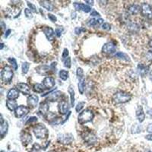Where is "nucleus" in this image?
Instances as JSON below:
<instances>
[{
    "mask_svg": "<svg viewBox=\"0 0 152 152\" xmlns=\"http://www.w3.org/2000/svg\"><path fill=\"white\" fill-rule=\"evenodd\" d=\"M29 111H30V109L27 106H18L17 109L15 110V115L17 118H21L24 116L27 115L29 113Z\"/></svg>",
    "mask_w": 152,
    "mask_h": 152,
    "instance_id": "1a4fd4ad",
    "label": "nucleus"
},
{
    "mask_svg": "<svg viewBox=\"0 0 152 152\" xmlns=\"http://www.w3.org/2000/svg\"><path fill=\"white\" fill-rule=\"evenodd\" d=\"M68 56H69V50H68L67 49H64L63 53H62V57L63 58V59H66V58H68L67 57Z\"/></svg>",
    "mask_w": 152,
    "mask_h": 152,
    "instance_id": "09e8293b",
    "label": "nucleus"
},
{
    "mask_svg": "<svg viewBox=\"0 0 152 152\" xmlns=\"http://www.w3.org/2000/svg\"><path fill=\"white\" fill-rule=\"evenodd\" d=\"M6 106L11 111L15 110L17 109V102L15 100H8L6 101Z\"/></svg>",
    "mask_w": 152,
    "mask_h": 152,
    "instance_id": "393cba45",
    "label": "nucleus"
},
{
    "mask_svg": "<svg viewBox=\"0 0 152 152\" xmlns=\"http://www.w3.org/2000/svg\"><path fill=\"white\" fill-rule=\"evenodd\" d=\"M8 62L11 63L12 65V68H13L14 70H17L18 69V64H17V61L15 58H9L8 59Z\"/></svg>",
    "mask_w": 152,
    "mask_h": 152,
    "instance_id": "c9c22d12",
    "label": "nucleus"
},
{
    "mask_svg": "<svg viewBox=\"0 0 152 152\" xmlns=\"http://www.w3.org/2000/svg\"><path fill=\"white\" fill-rule=\"evenodd\" d=\"M63 32V28L62 27H56L55 30V34H56V37H61V34Z\"/></svg>",
    "mask_w": 152,
    "mask_h": 152,
    "instance_id": "a19ab883",
    "label": "nucleus"
},
{
    "mask_svg": "<svg viewBox=\"0 0 152 152\" xmlns=\"http://www.w3.org/2000/svg\"><path fill=\"white\" fill-rule=\"evenodd\" d=\"M145 57H146L147 60L150 62H152V50H148V52L145 54Z\"/></svg>",
    "mask_w": 152,
    "mask_h": 152,
    "instance_id": "c03bdc74",
    "label": "nucleus"
},
{
    "mask_svg": "<svg viewBox=\"0 0 152 152\" xmlns=\"http://www.w3.org/2000/svg\"><path fill=\"white\" fill-rule=\"evenodd\" d=\"M86 2H88L89 5H91V6L94 4V1H86Z\"/></svg>",
    "mask_w": 152,
    "mask_h": 152,
    "instance_id": "6e6d98bb",
    "label": "nucleus"
},
{
    "mask_svg": "<svg viewBox=\"0 0 152 152\" xmlns=\"http://www.w3.org/2000/svg\"><path fill=\"white\" fill-rule=\"evenodd\" d=\"M39 98L36 95H31L27 99V105L31 108H35L37 106Z\"/></svg>",
    "mask_w": 152,
    "mask_h": 152,
    "instance_id": "9b49d317",
    "label": "nucleus"
},
{
    "mask_svg": "<svg viewBox=\"0 0 152 152\" xmlns=\"http://www.w3.org/2000/svg\"><path fill=\"white\" fill-rule=\"evenodd\" d=\"M55 84H56L55 80L52 77H46L43 79V85L44 88L47 89H50L53 88Z\"/></svg>",
    "mask_w": 152,
    "mask_h": 152,
    "instance_id": "a211bd4d",
    "label": "nucleus"
},
{
    "mask_svg": "<svg viewBox=\"0 0 152 152\" xmlns=\"http://www.w3.org/2000/svg\"><path fill=\"white\" fill-rule=\"evenodd\" d=\"M48 18H49V19L52 21V22H56V20H57V18H56V16L53 15H52V14H48Z\"/></svg>",
    "mask_w": 152,
    "mask_h": 152,
    "instance_id": "de8ad7c7",
    "label": "nucleus"
},
{
    "mask_svg": "<svg viewBox=\"0 0 152 152\" xmlns=\"http://www.w3.org/2000/svg\"><path fill=\"white\" fill-rule=\"evenodd\" d=\"M116 50V44L113 41L108 42L103 46L102 52L106 54H112L115 52Z\"/></svg>",
    "mask_w": 152,
    "mask_h": 152,
    "instance_id": "6e6552de",
    "label": "nucleus"
},
{
    "mask_svg": "<svg viewBox=\"0 0 152 152\" xmlns=\"http://www.w3.org/2000/svg\"><path fill=\"white\" fill-rule=\"evenodd\" d=\"M85 102H84V101H81V102H79L78 104H77L76 107H75V110H76V112L79 113V112L82 110L83 107L85 106Z\"/></svg>",
    "mask_w": 152,
    "mask_h": 152,
    "instance_id": "e433bc0d",
    "label": "nucleus"
},
{
    "mask_svg": "<svg viewBox=\"0 0 152 152\" xmlns=\"http://www.w3.org/2000/svg\"><path fill=\"white\" fill-rule=\"evenodd\" d=\"M90 15H91V16H100V14H99L97 12H96V11H95V10H94V11H92V12H91V13H90Z\"/></svg>",
    "mask_w": 152,
    "mask_h": 152,
    "instance_id": "8fccbe9b",
    "label": "nucleus"
},
{
    "mask_svg": "<svg viewBox=\"0 0 152 152\" xmlns=\"http://www.w3.org/2000/svg\"><path fill=\"white\" fill-rule=\"evenodd\" d=\"M59 76L62 80L66 81L69 78V72L66 70H60V72H59Z\"/></svg>",
    "mask_w": 152,
    "mask_h": 152,
    "instance_id": "2f4dec72",
    "label": "nucleus"
},
{
    "mask_svg": "<svg viewBox=\"0 0 152 152\" xmlns=\"http://www.w3.org/2000/svg\"><path fill=\"white\" fill-rule=\"evenodd\" d=\"M102 29L104 31H110L111 29V25L109 23H104L102 25Z\"/></svg>",
    "mask_w": 152,
    "mask_h": 152,
    "instance_id": "49530a36",
    "label": "nucleus"
},
{
    "mask_svg": "<svg viewBox=\"0 0 152 152\" xmlns=\"http://www.w3.org/2000/svg\"><path fill=\"white\" fill-rule=\"evenodd\" d=\"M149 78H150V79L152 81V71H151L150 74H149Z\"/></svg>",
    "mask_w": 152,
    "mask_h": 152,
    "instance_id": "4d7b16f0",
    "label": "nucleus"
},
{
    "mask_svg": "<svg viewBox=\"0 0 152 152\" xmlns=\"http://www.w3.org/2000/svg\"><path fill=\"white\" fill-rule=\"evenodd\" d=\"M3 46H4V44H3V43H1V47H0V49H1V50H2V49H3Z\"/></svg>",
    "mask_w": 152,
    "mask_h": 152,
    "instance_id": "bf43d9fd",
    "label": "nucleus"
},
{
    "mask_svg": "<svg viewBox=\"0 0 152 152\" xmlns=\"http://www.w3.org/2000/svg\"><path fill=\"white\" fill-rule=\"evenodd\" d=\"M43 33H44L46 39H47L49 41H53L54 37H55V33H54V31L53 30L52 27H44L43 29Z\"/></svg>",
    "mask_w": 152,
    "mask_h": 152,
    "instance_id": "4468645a",
    "label": "nucleus"
},
{
    "mask_svg": "<svg viewBox=\"0 0 152 152\" xmlns=\"http://www.w3.org/2000/svg\"><path fill=\"white\" fill-rule=\"evenodd\" d=\"M114 57L119 58V59H120V60H125V61H130L129 56H128L126 53H123V52L116 53V54H114Z\"/></svg>",
    "mask_w": 152,
    "mask_h": 152,
    "instance_id": "c756f323",
    "label": "nucleus"
},
{
    "mask_svg": "<svg viewBox=\"0 0 152 152\" xmlns=\"http://www.w3.org/2000/svg\"><path fill=\"white\" fill-rule=\"evenodd\" d=\"M147 131H148V132L152 133V123H151L148 125V128H147Z\"/></svg>",
    "mask_w": 152,
    "mask_h": 152,
    "instance_id": "3c124183",
    "label": "nucleus"
},
{
    "mask_svg": "<svg viewBox=\"0 0 152 152\" xmlns=\"http://www.w3.org/2000/svg\"><path fill=\"white\" fill-rule=\"evenodd\" d=\"M14 73L12 70V68L9 66H6L3 68L1 72V77L3 82L5 83H10L12 80Z\"/></svg>",
    "mask_w": 152,
    "mask_h": 152,
    "instance_id": "20e7f679",
    "label": "nucleus"
},
{
    "mask_svg": "<svg viewBox=\"0 0 152 152\" xmlns=\"http://www.w3.org/2000/svg\"><path fill=\"white\" fill-rule=\"evenodd\" d=\"M76 74H77V76L80 79L83 78V75H84V71L81 68H78L77 71H76Z\"/></svg>",
    "mask_w": 152,
    "mask_h": 152,
    "instance_id": "79ce46f5",
    "label": "nucleus"
},
{
    "mask_svg": "<svg viewBox=\"0 0 152 152\" xmlns=\"http://www.w3.org/2000/svg\"><path fill=\"white\" fill-rule=\"evenodd\" d=\"M141 13L148 19H151L152 18V8L151 6L148 3H142L141 6Z\"/></svg>",
    "mask_w": 152,
    "mask_h": 152,
    "instance_id": "39448f33",
    "label": "nucleus"
},
{
    "mask_svg": "<svg viewBox=\"0 0 152 152\" xmlns=\"http://www.w3.org/2000/svg\"><path fill=\"white\" fill-rule=\"evenodd\" d=\"M68 92L70 95V101H71V106H74L75 105V90L74 87L72 85H70L68 88Z\"/></svg>",
    "mask_w": 152,
    "mask_h": 152,
    "instance_id": "bb28decb",
    "label": "nucleus"
},
{
    "mask_svg": "<svg viewBox=\"0 0 152 152\" xmlns=\"http://www.w3.org/2000/svg\"><path fill=\"white\" fill-rule=\"evenodd\" d=\"M141 11V7L138 5H132L128 8V14L129 15H137Z\"/></svg>",
    "mask_w": 152,
    "mask_h": 152,
    "instance_id": "4be33fe9",
    "label": "nucleus"
},
{
    "mask_svg": "<svg viewBox=\"0 0 152 152\" xmlns=\"http://www.w3.org/2000/svg\"><path fill=\"white\" fill-rule=\"evenodd\" d=\"M136 117L139 123H142L145 119V115L143 111V108L141 106H139L136 110Z\"/></svg>",
    "mask_w": 152,
    "mask_h": 152,
    "instance_id": "412c9836",
    "label": "nucleus"
},
{
    "mask_svg": "<svg viewBox=\"0 0 152 152\" xmlns=\"http://www.w3.org/2000/svg\"><path fill=\"white\" fill-rule=\"evenodd\" d=\"M10 33H11V30L8 29V30H7V31H6V34H5V37H8V36H9Z\"/></svg>",
    "mask_w": 152,
    "mask_h": 152,
    "instance_id": "603ef678",
    "label": "nucleus"
},
{
    "mask_svg": "<svg viewBox=\"0 0 152 152\" xmlns=\"http://www.w3.org/2000/svg\"><path fill=\"white\" fill-rule=\"evenodd\" d=\"M78 90L79 92L81 93V95L84 94V91H85V80L84 78H81L79 80V82L78 84Z\"/></svg>",
    "mask_w": 152,
    "mask_h": 152,
    "instance_id": "7c9ffc66",
    "label": "nucleus"
},
{
    "mask_svg": "<svg viewBox=\"0 0 152 152\" xmlns=\"http://www.w3.org/2000/svg\"><path fill=\"white\" fill-rule=\"evenodd\" d=\"M148 115H149V116H150V117H151V118H152V109H151V110H148Z\"/></svg>",
    "mask_w": 152,
    "mask_h": 152,
    "instance_id": "5fc2aeb1",
    "label": "nucleus"
},
{
    "mask_svg": "<svg viewBox=\"0 0 152 152\" xmlns=\"http://www.w3.org/2000/svg\"><path fill=\"white\" fill-rule=\"evenodd\" d=\"M145 139H148V140H149V141H152V134L146 135V136H145Z\"/></svg>",
    "mask_w": 152,
    "mask_h": 152,
    "instance_id": "864d4df0",
    "label": "nucleus"
},
{
    "mask_svg": "<svg viewBox=\"0 0 152 152\" xmlns=\"http://www.w3.org/2000/svg\"><path fill=\"white\" fill-rule=\"evenodd\" d=\"M57 140L62 144H70L73 141L74 139L71 134H60L57 136Z\"/></svg>",
    "mask_w": 152,
    "mask_h": 152,
    "instance_id": "0eeeda50",
    "label": "nucleus"
},
{
    "mask_svg": "<svg viewBox=\"0 0 152 152\" xmlns=\"http://www.w3.org/2000/svg\"><path fill=\"white\" fill-rule=\"evenodd\" d=\"M16 87H17L18 90L21 91L24 95H27L31 94V88H30V87L27 84H25V83H18Z\"/></svg>",
    "mask_w": 152,
    "mask_h": 152,
    "instance_id": "dca6fc26",
    "label": "nucleus"
},
{
    "mask_svg": "<svg viewBox=\"0 0 152 152\" xmlns=\"http://www.w3.org/2000/svg\"><path fill=\"white\" fill-rule=\"evenodd\" d=\"M35 136L39 139H46L49 136V131L46 127L43 124H38L35 125L33 129Z\"/></svg>",
    "mask_w": 152,
    "mask_h": 152,
    "instance_id": "f03ea898",
    "label": "nucleus"
},
{
    "mask_svg": "<svg viewBox=\"0 0 152 152\" xmlns=\"http://www.w3.org/2000/svg\"><path fill=\"white\" fill-rule=\"evenodd\" d=\"M25 15L27 18H33L32 12H31L30 8H25Z\"/></svg>",
    "mask_w": 152,
    "mask_h": 152,
    "instance_id": "4c0bfd02",
    "label": "nucleus"
},
{
    "mask_svg": "<svg viewBox=\"0 0 152 152\" xmlns=\"http://www.w3.org/2000/svg\"><path fill=\"white\" fill-rule=\"evenodd\" d=\"M37 122V117L36 116H32V117H30L28 119L27 122H26V125H28L30 123H36Z\"/></svg>",
    "mask_w": 152,
    "mask_h": 152,
    "instance_id": "a18cd8bd",
    "label": "nucleus"
},
{
    "mask_svg": "<svg viewBox=\"0 0 152 152\" xmlns=\"http://www.w3.org/2000/svg\"><path fill=\"white\" fill-rule=\"evenodd\" d=\"M94 116H95L94 113L91 110H83L78 116V121L79 123L83 125V124H85L87 123L92 121L93 119H94Z\"/></svg>",
    "mask_w": 152,
    "mask_h": 152,
    "instance_id": "7ed1b4c3",
    "label": "nucleus"
},
{
    "mask_svg": "<svg viewBox=\"0 0 152 152\" xmlns=\"http://www.w3.org/2000/svg\"><path fill=\"white\" fill-rule=\"evenodd\" d=\"M148 152H152V151H148Z\"/></svg>",
    "mask_w": 152,
    "mask_h": 152,
    "instance_id": "680f3d73",
    "label": "nucleus"
},
{
    "mask_svg": "<svg viewBox=\"0 0 152 152\" xmlns=\"http://www.w3.org/2000/svg\"><path fill=\"white\" fill-rule=\"evenodd\" d=\"M18 97H19V92L17 88L10 89L7 93V98L8 100H15L18 98Z\"/></svg>",
    "mask_w": 152,
    "mask_h": 152,
    "instance_id": "6ab92c4d",
    "label": "nucleus"
},
{
    "mask_svg": "<svg viewBox=\"0 0 152 152\" xmlns=\"http://www.w3.org/2000/svg\"><path fill=\"white\" fill-rule=\"evenodd\" d=\"M21 140L23 145L26 146V145L32 142V136H31V135L29 132H23L21 134Z\"/></svg>",
    "mask_w": 152,
    "mask_h": 152,
    "instance_id": "9d476101",
    "label": "nucleus"
},
{
    "mask_svg": "<svg viewBox=\"0 0 152 152\" xmlns=\"http://www.w3.org/2000/svg\"><path fill=\"white\" fill-rule=\"evenodd\" d=\"M127 27L128 29L132 32H138L139 31V25L135 22H129Z\"/></svg>",
    "mask_w": 152,
    "mask_h": 152,
    "instance_id": "c85d7f7f",
    "label": "nucleus"
},
{
    "mask_svg": "<svg viewBox=\"0 0 152 152\" xmlns=\"http://www.w3.org/2000/svg\"><path fill=\"white\" fill-rule=\"evenodd\" d=\"M27 6H28V7L30 8V9H31V12H34V13H37V8H36V6H35L33 3H31V2H27Z\"/></svg>",
    "mask_w": 152,
    "mask_h": 152,
    "instance_id": "ea45409f",
    "label": "nucleus"
},
{
    "mask_svg": "<svg viewBox=\"0 0 152 152\" xmlns=\"http://www.w3.org/2000/svg\"><path fill=\"white\" fill-rule=\"evenodd\" d=\"M149 46H150L151 47H152V40H151V41L149 42Z\"/></svg>",
    "mask_w": 152,
    "mask_h": 152,
    "instance_id": "13d9d810",
    "label": "nucleus"
},
{
    "mask_svg": "<svg viewBox=\"0 0 152 152\" xmlns=\"http://www.w3.org/2000/svg\"><path fill=\"white\" fill-rule=\"evenodd\" d=\"M1 152H5V151H1Z\"/></svg>",
    "mask_w": 152,
    "mask_h": 152,
    "instance_id": "e2e57ef3",
    "label": "nucleus"
},
{
    "mask_svg": "<svg viewBox=\"0 0 152 152\" xmlns=\"http://www.w3.org/2000/svg\"><path fill=\"white\" fill-rule=\"evenodd\" d=\"M49 152H55V151H49Z\"/></svg>",
    "mask_w": 152,
    "mask_h": 152,
    "instance_id": "052dcab7",
    "label": "nucleus"
},
{
    "mask_svg": "<svg viewBox=\"0 0 152 152\" xmlns=\"http://www.w3.org/2000/svg\"><path fill=\"white\" fill-rule=\"evenodd\" d=\"M51 67H49L48 66H40L36 68V71L40 75H46L50 71Z\"/></svg>",
    "mask_w": 152,
    "mask_h": 152,
    "instance_id": "aec40b11",
    "label": "nucleus"
},
{
    "mask_svg": "<svg viewBox=\"0 0 152 152\" xmlns=\"http://www.w3.org/2000/svg\"><path fill=\"white\" fill-rule=\"evenodd\" d=\"M8 129V123L5 121L2 124H1V127H0V134H1V137L4 138L5 135L7 134Z\"/></svg>",
    "mask_w": 152,
    "mask_h": 152,
    "instance_id": "a878e982",
    "label": "nucleus"
},
{
    "mask_svg": "<svg viewBox=\"0 0 152 152\" xmlns=\"http://www.w3.org/2000/svg\"><path fill=\"white\" fill-rule=\"evenodd\" d=\"M49 109H50V106L49 104L46 101H43V102L41 103L40 106H39V113L43 116H45L48 114Z\"/></svg>",
    "mask_w": 152,
    "mask_h": 152,
    "instance_id": "2eb2a0df",
    "label": "nucleus"
},
{
    "mask_svg": "<svg viewBox=\"0 0 152 152\" xmlns=\"http://www.w3.org/2000/svg\"><path fill=\"white\" fill-rule=\"evenodd\" d=\"M62 92L60 91V90H56V91H53L47 97L46 100L47 101H50V102H55V101H57L62 96Z\"/></svg>",
    "mask_w": 152,
    "mask_h": 152,
    "instance_id": "f3484780",
    "label": "nucleus"
},
{
    "mask_svg": "<svg viewBox=\"0 0 152 152\" xmlns=\"http://www.w3.org/2000/svg\"><path fill=\"white\" fill-rule=\"evenodd\" d=\"M132 96L128 93L123 92V91H119L114 94L113 96V100L116 104H125L129 102L131 100Z\"/></svg>",
    "mask_w": 152,
    "mask_h": 152,
    "instance_id": "f257e3e1",
    "label": "nucleus"
},
{
    "mask_svg": "<svg viewBox=\"0 0 152 152\" xmlns=\"http://www.w3.org/2000/svg\"><path fill=\"white\" fill-rule=\"evenodd\" d=\"M40 4L43 8H46L48 11H53V6L49 1H40Z\"/></svg>",
    "mask_w": 152,
    "mask_h": 152,
    "instance_id": "cd10ccee",
    "label": "nucleus"
},
{
    "mask_svg": "<svg viewBox=\"0 0 152 152\" xmlns=\"http://www.w3.org/2000/svg\"><path fill=\"white\" fill-rule=\"evenodd\" d=\"M82 139L88 144H95L97 141V138L93 132H84L81 134Z\"/></svg>",
    "mask_w": 152,
    "mask_h": 152,
    "instance_id": "423d86ee",
    "label": "nucleus"
},
{
    "mask_svg": "<svg viewBox=\"0 0 152 152\" xmlns=\"http://www.w3.org/2000/svg\"><path fill=\"white\" fill-rule=\"evenodd\" d=\"M34 90L37 93H42L44 90V86L41 84H36L34 86Z\"/></svg>",
    "mask_w": 152,
    "mask_h": 152,
    "instance_id": "72a5a7b5",
    "label": "nucleus"
},
{
    "mask_svg": "<svg viewBox=\"0 0 152 152\" xmlns=\"http://www.w3.org/2000/svg\"><path fill=\"white\" fill-rule=\"evenodd\" d=\"M104 19H102V18H99V19L92 18V19L89 20L87 24L90 27H96V26H98V25H101V24H104Z\"/></svg>",
    "mask_w": 152,
    "mask_h": 152,
    "instance_id": "5701e85b",
    "label": "nucleus"
},
{
    "mask_svg": "<svg viewBox=\"0 0 152 152\" xmlns=\"http://www.w3.org/2000/svg\"><path fill=\"white\" fill-rule=\"evenodd\" d=\"M148 69H149V67L144 66L143 64H139V66H138V70H139V74L142 77H144V76L147 75V73L148 72Z\"/></svg>",
    "mask_w": 152,
    "mask_h": 152,
    "instance_id": "b1692460",
    "label": "nucleus"
},
{
    "mask_svg": "<svg viewBox=\"0 0 152 152\" xmlns=\"http://www.w3.org/2000/svg\"><path fill=\"white\" fill-rule=\"evenodd\" d=\"M58 108H59V112H60V114L62 115H65L69 112V104H68L66 101L65 100H62L61 102L59 104V106H58Z\"/></svg>",
    "mask_w": 152,
    "mask_h": 152,
    "instance_id": "ddd939ff",
    "label": "nucleus"
},
{
    "mask_svg": "<svg viewBox=\"0 0 152 152\" xmlns=\"http://www.w3.org/2000/svg\"><path fill=\"white\" fill-rule=\"evenodd\" d=\"M64 66H66V68L69 69L71 66V58L68 57L66 58V60H64Z\"/></svg>",
    "mask_w": 152,
    "mask_h": 152,
    "instance_id": "58836bf2",
    "label": "nucleus"
},
{
    "mask_svg": "<svg viewBox=\"0 0 152 152\" xmlns=\"http://www.w3.org/2000/svg\"><path fill=\"white\" fill-rule=\"evenodd\" d=\"M73 6L75 8L77 11H82V12H85V13H88L91 11V8L90 6H87L83 3H78V2H74Z\"/></svg>",
    "mask_w": 152,
    "mask_h": 152,
    "instance_id": "f8f14e48",
    "label": "nucleus"
},
{
    "mask_svg": "<svg viewBox=\"0 0 152 152\" xmlns=\"http://www.w3.org/2000/svg\"><path fill=\"white\" fill-rule=\"evenodd\" d=\"M141 125H139V124L135 123V124H133V125L132 126L131 132L132 133V134L139 133V132H141Z\"/></svg>",
    "mask_w": 152,
    "mask_h": 152,
    "instance_id": "473e14b6",
    "label": "nucleus"
},
{
    "mask_svg": "<svg viewBox=\"0 0 152 152\" xmlns=\"http://www.w3.org/2000/svg\"><path fill=\"white\" fill-rule=\"evenodd\" d=\"M85 31H86V29L83 28V27H75V33L78 35L81 34L82 32H85Z\"/></svg>",
    "mask_w": 152,
    "mask_h": 152,
    "instance_id": "37998d69",
    "label": "nucleus"
},
{
    "mask_svg": "<svg viewBox=\"0 0 152 152\" xmlns=\"http://www.w3.org/2000/svg\"><path fill=\"white\" fill-rule=\"evenodd\" d=\"M29 68H30V64L27 62H23L22 66H21V70H22V73L27 74L28 72Z\"/></svg>",
    "mask_w": 152,
    "mask_h": 152,
    "instance_id": "f704fd0d",
    "label": "nucleus"
}]
</instances>
